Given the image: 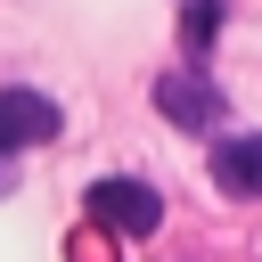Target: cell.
Segmentation results:
<instances>
[{
  "mask_svg": "<svg viewBox=\"0 0 262 262\" xmlns=\"http://www.w3.org/2000/svg\"><path fill=\"white\" fill-rule=\"evenodd\" d=\"M90 221H98V229H115V237H147V229L164 221V196H156L147 180L115 172V180H90Z\"/></svg>",
  "mask_w": 262,
  "mask_h": 262,
  "instance_id": "cell-1",
  "label": "cell"
},
{
  "mask_svg": "<svg viewBox=\"0 0 262 262\" xmlns=\"http://www.w3.org/2000/svg\"><path fill=\"white\" fill-rule=\"evenodd\" d=\"M156 106H164V115H172L180 131H213V123L229 115V98H221V90H213V82H205L196 66H172V74L156 82Z\"/></svg>",
  "mask_w": 262,
  "mask_h": 262,
  "instance_id": "cell-2",
  "label": "cell"
},
{
  "mask_svg": "<svg viewBox=\"0 0 262 262\" xmlns=\"http://www.w3.org/2000/svg\"><path fill=\"white\" fill-rule=\"evenodd\" d=\"M57 131H66L57 98H41V90H0V156H25V147H41V139H57Z\"/></svg>",
  "mask_w": 262,
  "mask_h": 262,
  "instance_id": "cell-3",
  "label": "cell"
},
{
  "mask_svg": "<svg viewBox=\"0 0 262 262\" xmlns=\"http://www.w3.org/2000/svg\"><path fill=\"white\" fill-rule=\"evenodd\" d=\"M213 188L221 196H262V131L213 139Z\"/></svg>",
  "mask_w": 262,
  "mask_h": 262,
  "instance_id": "cell-4",
  "label": "cell"
},
{
  "mask_svg": "<svg viewBox=\"0 0 262 262\" xmlns=\"http://www.w3.org/2000/svg\"><path fill=\"white\" fill-rule=\"evenodd\" d=\"M213 25H221V8H213V0H188V49H205Z\"/></svg>",
  "mask_w": 262,
  "mask_h": 262,
  "instance_id": "cell-5",
  "label": "cell"
},
{
  "mask_svg": "<svg viewBox=\"0 0 262 262\" xmlns=\"http://www.w3.org/2000/svg\"><path fill=\"white\" fill-rule=\"evenodd\" d=\"M0 180H8V156H0Z\"/></svg>",
  "mask_w": 262,
  "mask_h": 262,
  "instance_id": "cell-6",
  "label": "cell"
}]
</instances>
